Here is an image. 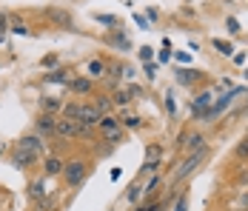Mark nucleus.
<instances>
[{
    "label": "nucleus",
    "mask_w": 248,
    "mask_h": 211,
    "mask_svg": "<svg viewBox=\"0 0 248 211\" xmlns=\"http://www.w3.org/2000/svg\"><path fill=\"white\" fill-rule=\"evenodd\" d=\"M205 157H208V146L197 148V151H194V154H191V157H188L186 163H183L180 168H177V171H174V183H180L183 177H188V174H191V171H194V168H197V165L202 163V160H205Z\"/></svg>",
    "instance_id": "obj_1"
},
{
    "label": "nucleus",
    "mask_w": 248,
    "mask_h": 211,
    "mask_svg": "<svg viewBox=\"0 0 248 211\" xmlns=\"http://www.w3.org/2000/svg\"><path fill=\"white\" fill-rule=\"evenodd\" d=\"M100 129H103V137H106L108 143H117L120 137H123V123L114 117V114H103Z\"/></svg>",
    "instance_id": "obj_2"
},
{
    "label": "nucleus",
    "mask_w": 248,
    "mask_h": 211,
    "mask_svg": "<svg viewBox=\"0 0 248 211\" xmlns=\"http://www.w3.org/2000/svg\"><path fill=\"white\" fill-rule=\"evenodd\" d=\"M86 171H89V165L83 163V160H72V163L63 165V177H66L69 186H80L86 180Z\"/></svg>",
    "instance_id": "obj_3"
},
{
    "label": "nucleus",
    "mask_w": 248,
    "mask_h": 211,
    "mask_svg": "<svg viewBox=\"0 0 248 211\" xmlns=\"http://www.w3.org/2000/svg\"><path fill=\"white\" fill-rule=\"evenodd\" d=\"M54 134H57V137H77V134H83V137H86V134H89V129H86V126H80L77 120H57V123H54Z\"/></svg>",
    "instance_id": "obj_4"
},
{
    "label": "nucleus",
    "mask_w": 248,
    "mask_h": 211,
    "mask_svg": "<svg viewBox=\"0 0 248 211\" xmlns=\"http://www.w3.org/2000/svg\"><path fill=\"white\" fill-rule=\"evenodd\" d=\"M100 120H103V114H100V109L94 106V103H83L80 106V126H86V129H92V126H100Z\"/></svg>",
    "instance_id": "obj_5"
},
{
    "label": "nucleus",
    "mask_w": 248,
    "mask_h": 211,
    "mask_svg": "<svg viewBox=\"0 0 248 211\" xmlns=\"http://www.w3.org/2000/svg\"><path fill=\"white\" fill-rule=\"evenodd\" d=\"M46 17H49L51 23H57L60 29H75L72 15H69V12H63V9H49V12H46Z\"/></svg>",
    "instance_id": "obj_6"
},
{
    "label": "nucleus",
    "mask_w": 248,
    "mask_h": 211,
    "mask_svg": "<svg viewBox=\"0 0 248 211\" xmlns=\"http://www.w3.org/2000/svg\"><path fill=\"white\" fill-rule=\"evenodd\" d=\"M37 157H40V154H31V151H26V148H20V146H17V151L12 154V165H17V168H26V165L34 163Z\"/></svg>",
    "instance_id": "obj_7"
},
{
    "label": "nucleus",
    "mask_w": 248,
    "mask_h": 211,
    "mask_svg": "<svg viewBox=\"0 0 248 211\" xmlns=\"http://www.w3.org/2000/svg\"><path fill=\"white\" fill-rule=\"evenodd\" d=\"M202 134H180V148H186V151H197L202 148Z\"/></svg>",
    "instance_id": "obj_8"
},
{
    "label": "nucleus",
    "mask_w": 248,
    "mask_h": 211,
    "mask_svg": "<svg viewBox=\"0 0 248 211\" xmlns=\"http://www.w3.org/2000/svg\"><path fill=\"white\" fill-rule=\"evenodd\" d=\"M20 148L31 151V154H40V151H43V140H40V137H34V134H29V137L20 140Z\"/></svg>",
    "instance_id": "obj_9"
},
{
    "label": "nucleus",
    "mask_w": 248,
    "mask_h": 211,
    "mask_svg": "<svg viewBox=\"0 0 248 211\" xmlns=\"http://www.w3.org/2000/svg\"><path fill=\"white\" fill-rule=\"evenodd\" d=\"M63 165L66 163H60L57 157H49L46 165H43V168H46V177H57V174H63Z\"/></svg>",
    "instance_id": "obj_10"
},
{
    "label": "nucleus",
    "mask_w": 248,
    "mask_h": 211,
    "mask_svg": "<svg viewBox=\"0 0 248 211\" xmlns=\"http://www.w3.org/2000/svg\"><path fill=\"white\" fill-rule=\"evenodd\" d=\"M194 80H200L197 69H180L177 71V83H194Z\"/></svg>",
    "instance_id": "obj_11"
},
{
    "label": "nucleus",
    "mask_w": 248,
    "mask_h": 211,
    "mask_svg": "<svg viewBox=\"0 0 248 211\" xmlns=\"http://www.w3.org/2000/svg\"><path fill=\"white\" fill-rule=\"evenodd\" d=\"M80 106L83 103H66L63 106V120H80Z\"/></svg>",
    "instance_id": "obj_12"
},
{
    "label": "nucleus",
    "mask_w": 248,
    "mask_h": 211,
    "mask_svg": "<svg viewBox=\"0 0 248 211\" xmlns=\"http://www.w3.org/2000/svg\"><path fill=\"white\" fill-rule=\"evenodd\" d=\"M202 109H211V94L208 92H202V94H197V97H194V112H202Z\"/></svg>",
    "instance_id": "obj_13"
},
{
    "label": "nucleus",
    "mask_w": 248,
    "mask_h": 211,
    "mask_svg": "<svg viewBox=\"0 0 248 211\" xmlns=\"http://www.w3.org/2000/svg\"><path fill=\"white\" fill-rule=\"evenodd\" d=\"M160 160H163V148L151 143L149 148H146V163H160Z\"/></svg>",
    "instance_id": "obj_14"
},
{
    "label": "nucleus",
    "mask_w": 248,
    "mask_h": 211,
    "mask_svg": "<svg viewBox=\"0 0 248 211\" xmlns=\"http://www.w3.org/2000/svg\"><path fill=\"white\" fill-rule=\"evenodd\" d=\"M86 71H89V77H103L106 74V66H103V60H89Z\"/></svg>",
    "instance_id": "obj_15"
},
{
    "label": "nucleus",
    "mask_w": 248,
    "mask_h": 211,
    "mask_svg": "<svg viewBox=\"0 0 248 211\" xmlns=\"http://www.w3.org/2000/svg\"><path fill=\"white\" fill-rule=\"evenodd\" d=\"M69 86H72V92H77V94H89L92 92V80H72Z\"/></svg>",
    "instance_id": "obj_16"
},
{
    "label": "nucleus",
    "mask_w": 248,
    "mask_h": 211,
    "mask_svg": "<svg viewBox=\"0 0 248 211\" xmlns=\"http://www.w3.org/2000/svg\"><path fill=\"white\" fill-rule=\"evenodd\" d=\"M9 32H15V34H29V26L23 20H17V17H12L9 20Z\"/></svg>",
    "instance_id": "obj_17"
},
{
    "label": "nucleus",
    "mask_w": 248,
    "mask_h": 211,
    "mask_svg": "<svg viewBox=\"0 0 248 211\" xmlns=\"http://www.w3.org/2000/svg\"><path fill=\"white\" fill-rule=\"evenodd\" d=\"M54 123H57V120L51 117V114H43V117L37 120V129H40V131H54Z\"/></svg>",
    "instance_id": "obj_18"
},
{
    "label": "nucleus",
    "mask_w": 248,
    "mask_h": 211,
    "mask_svg": "<svg viewBox=\"0 0 248 211\" xmlns=\"http://www.w3.org/2000/svg\"><path fill=\"white\" fill-rule=\"evenodd\" d=\"M114 103H117V106H128V103H131L128 89H117V92H114Z\"/></svg>",
    "instance_id": "obj_19"
},
{
    "label": "nucleus",
    "mask_w": 248,
    "mask_h": 211,
    "mask_svg": "<svg viewBox=\"0 0 248 211\" xmlns=\"http://www.w3.org/2000/svg\"><path fill=\"white\" fill-rule=\"evenodd\" d=\"M29 188H31V197H34V200H40V197L46 194V183H43V180H34Z\"/></svg>",
    "instance_id": "obj_20"
},
{
    "label": "nucleus",
    "mask_w": 248,
    "mask_h": 211,
    "mask_svg": "<svg viewBox=\"0 0 248 211\" xmlns=\"http://www.w3.org/2000/svg\"><path fill=\"white\" fill-rule=\"evenodd\" d=\"M214 49H217L220 54H225V57H231V54H234V46H231V43H225V40H214Z\"/></svg>",
    "instance_id": "obj_21"
},
{
    "label": "nucleus",
    "mask_w": 248,
    "mask_h": 211,
    "mask_svg": "<svg viewBox=\"0 0 248 211\" xmlns=\"http://www.w3.org/2000/svg\"><path fill=\"white\" fill-rule=\"evenodd\" d=\"M60 109V100H54V97H49V100H43V112L49 114V112H57Z\"/></svg>",
    "instance_id": "obj_22"
},
{
    "label": "nucleus",
    "mask_w": 248,
    "mask_h": 211,
    "mask_svg": "<svg viewBox=\"0 0 248 211\" xmlns=\"http://www.w3.org/2000/svg\"><path fill=\"white\" fill-rule=\"evenodd\" d=\"M46 80H49V83H69V77H66V71H54V74H49Z\"/></svg>",
    "instance_id": "obj_23"
},
{
    "label": "nucleus",
    "mask_w": 248,
    "mask_h": 211,
    "mask_svg": "<svg viewBox=\"0 0 248 211\" xmlns=\"http://www.w3.org/2000/svg\"><path fill=\"white\" fill-rule=\"evenodd\" d=\"M94 106H97L100 114H103V112H108V109H111V100H108V97H97V103H94Z\"/></svg>",
    "instance_id": "obj_24"
},
{
    "label": "nucleus",
    "mask_w": 248,
    "mask_h": 211,
    "mask_svg": "<svg viewBox=\"0 0 248 211\" xmlns=\"http://www.w3.org/2000/svg\"><path fill=\"white\" fill-rule=\"evenodd\" d=\"M225 29H228L231 34H240V23H237V17H228V20H225Z\"/></svg>",
    "instance_id": "obj_25"
},
{
    "label": "nucleus",
    "mask_w": 248,
    "mask_h": 211,
    "mask_svg": "<svg viewBox=\"0 0 248 211\" xmlns=\"http://www.w3.org/2000/svg\"><path fill=\"white\" fill-rule=\"evenodd\" d=\"M125 129H140V117H123L120 120Z\"/></svg>",
    "instance_id": "obj_26"
},
{
    "label": "nucleus",
    "mask_w": 248,
    "mask_h": 211,
    "mask_svg": "<svg viewBox=\"0 0 248 211\" xmlns=\"http://www.w3.org/2000/svg\"><path fill=\"white\" fill-rule=\"evenodd\" d=\"M111 46H117V49H128V40H125L123 34H117V37H111Z\"/></svg>",
    "instance_id": "obj_27"
},
{
    "label": "nucleus",
    "mask_w": 248,
    "mask_h": 211,
    "mask_svg": "<svg viewBox=\"0 0 248 211\" xmlns=\"http://www.w3.org/2000/svg\"><path fill=\"white\" fill-rule=\"evenodd\" d=\"M97 23H103V26H117V20H114L111 15H97Z\"/></svg>",
    "instance_id": "obj_28"
},
{
    "label": "nucleus",
    "mask_w": 248,
    "mask_h": 211,
    "mask_svg": "<svg viewBox=\"0 0 248 211\" xmlns=\"http://www.w3.org/2000/svg\"><path fill=\"white\" fill-rule=\"evenodd\" d=\"M160 183H163V180H160V177L154 174V177H151V183H149V188H146V194H151V191H157V186H160Z\"/></svg>",
    "instance_id": "obj_29"
},
{
    "label": "nucleus",
    "mask_w": 248,
    "mask_h": 211,
    "mask_svg": "<svg viewBox=\"0 0 248 211\" xmlns=\"http://www.w3.org/2000/svg\"><path fill=\"white\" fill-rule=\"evenodd\" d=\"M140 194H143V191H140V186H137V183H134V186H131V191H128V200H131V203H134V200H137V197H140Z\"/></svg>",
    "instance_id": "obj_30"
},
{
    "label": "nucleus",
    "mask_w": 248,
    "mask_h": 211,
    "mask_svg": "<svg viewBox=\"0 0 248 211\" xmlns=\"http://www.w3.org/2000/svg\"><path fill=\"white\" fill-rule=\"evenodd\" d=\"M186 209H188V200H186V197H180V200L174 203V211H186Z\"/></svg>",
    "instance_id": "obj_31"
},
{
    "label": "nucleus",
    "mask_w": 248,
    "mask_h": 211,
    "mask_svg": "<svg viewBox=\"0 0 248 211\" xmlns=\"http://www.w3.org/2000/svg\"><path fill=\"white\" fill-rule=\"evenodd\" d=\"M128 94H131V100H134V97H143V89H140V86H128Z\"/></svg>",
    "instance_id": "obj_32"
},
{
    "label": "nucleus",
    "mask_w": 248,
    "mask_h": 211,
    "mask_svg": "<svg viewBox=\"0 0 248 211\" xmlns=\"http://www.w3.org/2000/svg\"><path fill=\"white\" fill-rule=\"evenodd\" d=\"M140 60H146V63L151 60V49H149V46H143V49H140Z\"/></svg>",
    "instance_id": "obj_33"
},
{
    "label": "nucleus",
    "mask_w": 248,
    "mask_h": 211,
    "mask_svg": "<svg viewBox=\"0 0 248 211\" xmlns=\"http://www.w3.org/2000/svg\"><path fill=\"white\" fill-rule=\"evenodd\" d=\"M237 154H240V157H248V140H243V143H240V148H237Z\"/></svg>",
    "instance_id": "obj_34"
},
{
    "label": "nucleus",
    "mask_w": 248,
    "mask_h": 211,
    "mask_svg": "<svg viewBox=\"0 0 248 211\" xmlns=\"http://www.w3.org/2000/svg\"><path fill=\"white\" fill-rule=\"evenodd\" d=\"M6 32H9V20L0 15V34H6Z\"/></svg>",
    "instance_id": "obj_35"
},
{
    "label": "nucleus",
    "mask_w": 248,
    "mask_h": 211,
    "mask_svg": "<svg viewBox=\"0 0 248 211\" xmlns=\"http://www.w3.org/2000/svg\"><path fill=\"white\" fill-rule=\"evenodd\" d=\"M134 20H137V26H140V29H149V20H146V17H140V15H134Z\"/></svg>",
    "instance_id": "obj_36"
},
{
    "label": "nucleus",
    "mask_w": 248,
    "mask_h": 211,
    "mask_svg": "<svg viewBox=\"0 0 248 211\" xmlns=\"http://www.w3.org/2000/svg\"><path fill=\"white\" fill-rule=\"evenodd\" d=\"M177 60H180V63H188V60H191V54H186V51H177Z\"/></svg>",
    "instance_id": "obj_37"
},
{
    "label": "nucleus",
    "mask_w": 248,
    "mask_h": 211,
    "mask_svg": "<svg viewBox=\"0 0 248 211\" xmlns=\"http://www.w3.org/2000/svg\"><path fill=\"white\" fill-rule=\"evenodd\" d=\"M137 211H160V206H146V209H137Z\"/></svg>",
    "instance_id": "obj_38"
}]
</instances>
